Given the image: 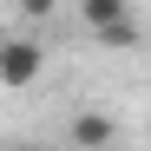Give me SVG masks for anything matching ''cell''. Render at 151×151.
<instances>
[{
	"mask_svg": "<svg viewBox=\"0 0 151 151\" xmlns=\"http://www.w3.org/2000/svg\"><path fill=\"white\" fill-rule=\"evenodd\" d=\"M40 66H46L40 40H7V46H0V86H7V92L33 86V79H40Z\"/></svg>",
	"mask_w": 151,
	"mask_h": 151,
	"instance_id": "6da1fadb",
	"label": "cell"
},
{
	"mask_svg": "<svg viewBox=\"0 0 151 151\" xmlns=\"http://www.w3.org/2000/svg\"><path fill=\"white\" fill-rule=\"evenodd\" d=\"M66 138L79 145V151H112V145H118V118H112V112H72Z\"/></svg>",
	"mask_w": 151,
	"mask_h": 151,
	"instance_id": "7a4b0ae2",
	"label": "cell"
},
{
	"mask_svg": "<svg viewBox=\"0 0 151 151\" xmlns=\"http://www.w3.org/2000/svg\"><path fill=\"white\" fill-rule=\"evenodd\" d=\"M79 20H86V33H105L118 20H138V13H132V0H79Z\"/></svg>",
	"mask_w": 151,
	"mask_h": 151,
	"instance_id": "3957f363",
	"label": "cell"
},
{
	"mask_svg": "<svg viewBox=\"0 0 151 151\" xmlns=\"http://www.w3.org/2000/svg\"><path fill=\"white\" fill-rule=\"evenodd\" d=\"M99 46H138L145 40V27H138V20H118V27H105V33H92Z\"/></svg>",
	"mask_w": 151,
	"mask_h": 151,
	"instance_id": "277c9868",
	"label": "cell"
},
{
	"mask_svg": "<svg viewBox=\"0 0 151 151\" xmlns=\"http://www.w3.org/2000/svg\"><path fill=\"white\" fill-rule=\"evenodd\" d=\"M53 7H59V0H20V13H27V20H46Z\"/></svg>",
	"mask_w": 151,
	"mask_h": 151,
	"instance_id": "5b68a950",
	"label": "cell"
},
{
	"mask_svg": "<svg viewBox=\"0 0 151 151\" xmlns=\"http://www.w3.org/2000/svg\"><path fill=\"white\" fill-rule=\"evenodd\" d=\"M7 151H53V145H7Z\"/></svg>",
	"mask_w": 151,
	"mask_h": 151,
	"instance_id": "8992f818",
	"label": "cell"
},
{
	"mask_svg": "<svg viewBox=\"0 0 151 151\" xmlns=\"http://www.w3.org/2000/svg\"><path fill=\"white\" fill-rule=\"evenodd\" d=\"M0 46H7V27H0Z\"/></svg>",
	"mask_w": 151,
	"mask_h": 151,
	"instance_id": "52a82bcc",
	"label": "cell"
}]
</instances>
